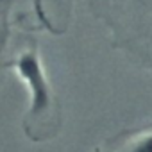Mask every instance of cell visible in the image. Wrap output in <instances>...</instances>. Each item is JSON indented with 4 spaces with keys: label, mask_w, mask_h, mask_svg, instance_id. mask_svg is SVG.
Listing matches in <instances>:
<instances>
[{
    "label": "cell",
    "mask_w": 152,
    "mask_h": 152,
    "mask_svg": "<svg viewBox=\"0 0 152 152\" xmlns=\"http://www.w3.org/2000/svg\"><path fill=\"white\" fill-rule=\"evenodd\" d=\"M16 77L23 83L29 97V109H27V122L25 131L27 136H31L34 127L47 125V118L54 113L56 99L54 91L48 81V75L43 64V59L36 48H27L20 52L15 61L9 64Z\"/></svg>",
    "instance_id": "obj_1"
},
{
    "label": "cell",
    "mask_w": 152,
    "mask_h": 152,
    "mask_svg": "<svg viewBox=\"0 0 152 152\" xmlns=\"http://www.w3.org/2000/svg\"><path fill=\"white\" fill-rule=\"evenodd\" d=\"M120 152H152V131L134 136Z\"/></svg>",
    "instance_id": "obj_2"
}]
</instances>
